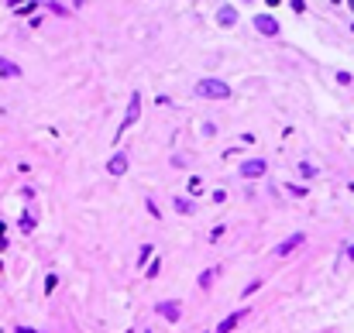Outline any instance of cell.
I'll use <instances>...</instances> for the list:
<instances>
[{"label": "cell", "instance_id": "6da1fadb", "mask_svg": "<svg viewBox=\"0 0 354 333\" xmlns=\"http://www.w3.org/2000/svg\"><path fill=\"white\" fill-rule=\"evenodd\" d=\"M230 86L223 83V79H200L196 83V96H203V100H230Z\"/></svg>", "mask_w": 354, "mask_h": 333}, {"label": "cell", "instance_id": "7a4b0ae2", "mask_svg": "<svg viewBox=\"0 0 354 333\" xmlns=\"http://www.w3.org/2000/svg\"><path fill=\"white\" fill-rule=\"evenodd\" d=\"M138 117H141V93L134 89V93H131V103H128V114H124V124L117 127V137H124V131H128L131 124H138Z\"/></svg>", "mask_w": 354, "mask_h": 333}, {"label": "cell", "instance_id": "3957f363", "mask_svg": "<svg viewBox=\"0 0 354 333\" xmlns=\"http://www.w3.org/2000/svg\"><path fill=\"white\" fill-rule=\"evenodd\" d=\"M265 172H268V162H265V158H248V162L241 165V175H244V179H262Z\"/></svg>", "mask_w": 354, "mask_h": 333}, {"label": "cell", "instance_id": "277c9868", "mask_svg": "<svg viewBox=\"0 0 354 333\" xmlns=\"http://www.w3.org/2000/svg\"><path fill=\"white\" fill-rule=\"evenodd\" d=\"M155 313H158L162 320H169V323H179V316H182V309H179L176 299H162V302L155 306Z\"/></svg>", "mask_w": 354, "mask_h": 333}, {"label": "cell", "instance_id": "5b68a950", "mask_svg": "<svg viewBox=\"0 0 354 333\" xmlns=\"http://www.w3.org/2000/svg\"><path fill=\"white\" fill-rule=\"evenodd\" d=\"M255 28H258L265 38H275V35H279V21H275L272 14H258V17H255Z\"/></svg>", "mask_w": 354, "mask_h": 333}, {"label": "cell", "instance_id": "8992f818", "mask_svg": "<svg viewBox=\"0 0 354 333\" xmlns=\"http://www.w3.org/2000/svg\"><path fill=\"white\" fill-rule=\"evenodd\" d=\"M217 24H223V28L237 24V10H234L230 3H220V7H217Z\"/></svg>", "mask_w": 354, "mask_h": 333}, {"label": "cell", "instance_id": "52a82bcc", "mask_svg": "<svg viewBox=\"0 0 354 333\" xmlns=\"http://www.w3.org/2000/svg\"><path fill=\"white\" fill-rule=\"evenodd\" d=\"M107 172H110V175H124V172H128V155L117 151V155L107 162Z\"/></svg>", "mask_w": 354, "mask_h": 333}, {"label": "cell", "instance_id": "ba28073f", "mask_svg": "<svg viewBox=\"0 0 354 333\" xmlns=\"http://www.w3.org/2000/svg\"><path fill=\"white\" fill-rule=\"evenodd\" d=\"M303 241H306V234H292L289 241H282V244L275 248V254H282V258H285V254H289V251H296V248H299Z\"/></svg>", "mask_w": 354, "mask_h": 333}, {"label": "cell", "instance_id": "9c48e42d", "mask_svg": "<svg viewBox=\"0 0 354 333\" xmlns=\"http://www.w3.org/2000/svg\"><path fill=\"white\" fill-rule=\"evenodd\" d=\"M172 206H176V213H182V216L196 213V203L189 200V196H176V200H172Z\"/></svg>", "mask_w": 354, "mask_h": 333}, {"label": "cell", "instance_id": "30bf717a", "mask_svg": "<svg viewBox=\"0 0 354 333\" xmlns=\"http://www.w3.org/2000/svg\"><path fill=\"white\" fill-rule=\"evenodd\" d=\"M0 76H3V79H17V76H21V66L0 55Z\"/></svg>", "mask_w": 354, "mask_h": 333}, {"label": "cell", "instance_id": "8fae6325", "mask_svg": "<svg viewBox=\"0 0 354 333\" xmlns=\"http://www.w3.org/2000/svg\"><path fill=\"white\" fill-rule=\"evenodd\" d=\"M241 316H244V309H237V313H230V316H227V320H223V323L217 327V333H230L234 327H237V323H241Z\"/></svg>", "mask_w": 354, "mask_h": 333}, {"label": "cell", "instance_id": "7c38bea8", "mask_svg": "<svg viewBox=\"0 0 354 333\" xmlns=\"http://www.w3.org/2000/svg\"><path fill=\"white\" fill-rule=\"evenodd\" d=\"M299 175H303V179H313V175H316V165H313V162H299Z\"/></svg>", "mask_w": 354, "mask_h": 333}, {"label": "cell", "instance_id": "4fadbf2b", "mask_svg": "<svg viewBox=\"0 0 354 333\" xmlns=\"http://www.w3.org/2000/svg\"><path fill=\"white\" fill-rule=\"evenodd\" d=\"M17 227H21L24 234H28V230H35V216H31V213H21V220H17Z\"/></svg>", "mask_w": 354, "mask_h": 333}, {"label": "cell", "instance_id": "5bb4252c", "mask_svg": "<svg viewBox=\"0 0 354 333\" xmlns=\"http://www.w3.org/2000/svg\"><path fill=\"white\" fill-rule=\"evenodd\" d=\"M151 244H141V251H138V265H148V258H151Z\"/></svg>", "mask_w": 354, "mask_h": 333}, {"label": "cell", "instance_id": "9a60e30c", "mask_svg": "<svg viewBox=\"0 0 354 333\" xmlns=\"http://www.w3.org/2000/svg\"><path fill=\"white\" fill-rule=\"evenodd\" d=\"M213 282V268H207V271H203V275H200V289H207V285H210Z\"/></svg>", "mask_w": 354, "mask_h": 333}, {"label": "cell", "instance_id": "2e32d148", "mask_svg": "<svg viewBox=\"0 0 354 333\" xmlns=\"http://www.w3.org/2000/svg\"><path fill=\"white\" fill-rule=\"evenodd\" d=\"M258 289H262V278H255V282H251V285H248V289H244V295H255V292H258Z\"/></svg>", "mask_w": 354, "mask_h": 333}, {"label": "cell", "instance_id": "e0dca14e", "mask_svg": "<svg viewBox=\"0 0 354 333\" xmlns=\"http://www.w3.org/2000/svg\"><path fill=\"white\" fill-rule=\"evenodd\" d=\"M55 285H59V275H48V282H45V292H52Z\"/></svg>", "mask_w": 354, "mask_h": 333}, {"label": "cell", "instance_id": "ac0fdd59", "mask_svg": "<svg viewBox=\"0 0 354 333\" xmlns=\"http://www.w3.org/2000/svg\"><path fill=\"white\" fill-rule=\"evenodd\" d=\"M17 333H38V330H28V327H17Z\"/></svg>", "mask_w": 354, "mask_h": 333}, {"label": "cell", "instance_id": "d6986e66", "mask_svg": "<svg viewBox=\"0 0 354 333\" xmlns=\"http://www.w3.org/2000/svg\"><path fill=\"white\" fill-rule=\"evenodd\" d=\"M348 258H351V261H354V244H351V248H348Z\"/></svg>", "mask_w": 354, "mask_h": 333}]
</instances>
